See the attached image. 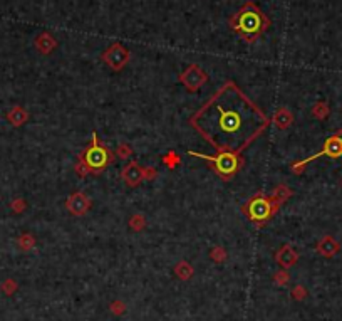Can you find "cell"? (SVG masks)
<instances>
[{
	"label": "cell",
	"instance_id": "1",
	"mask_svg": "<svg viewBox=\"0 0 342 321\" xmlns=\"http://www.w3.org/2000/svg\"><path fill=\"white\" fill-rule=\"evenodd\" d=\"M190 126L217 152H245L272 119L233 81H227L190 118Z\"/></svg>",
	"mask_w": 342,
	"mask_h": 321
},
{
	"label": "cell",
	"instance_id": "2",
	"mask_svg": "<svg viewBox=\"0 0 342 321\" xmlns=\"http://www.w3.org/2000/svg\"><path fill=\"white\" fill-rule=\"evenodd\" d=\"M294 195L292 188H288L285 183H280L274 188V192L265 195V193H257L252 199H248L245 204L242 205L240 210L242 214L247 217L248 222H252L253 226L258 229L265 227L267 222L272 220L279 209L288 199Z\"/></svg>",
	"mask_w": 342,
	"mask_h": 321
},
{
	"label": "cell",
	"instance_id": "3",
	"mask_svg": "<svg viewBox=\"0 0 342 321\" xmlns=\"http://www.w3.org/2000/svg\"><path fill=\"white\" fill-rule=\"evenodd\" d=\"M113 162H114V153L106 145H102L99 138H97V133L92 131L89 145L81 152L77 158L76 174L79 177L99 175Z\"/></svg>",
	"mask_w": 342,
	"mask_h": 321
},
{
	"label": "cell",
	"instance_id": "4",
	"mask_svg": "<svg viewBox=\"0 0 342 321\" xmlns=\"http://www.w3.org/2000/svg\"><path fill=\"white\" fill-rule=\"evenodd\" d=\"M269 19L257 5L248 2L230 19V27L245 39L247 42H253L260 34H264L269 27Z\"/></svg>",
	"mask_w": 342,
	"mask_h": 321
},
{
	"label": "cell",
	"instance_id": "5",
	"mask_svg": "<svg viewBox=\"0 0 342 321\" xmlns=\"http://www.w3.org/2000/svg\"><path fill=\"white\" fill-rule=\"evenodd\" d=\"M188 155L196 158L205 160L206 165L210 167L222 180L228 182L239 174L243 168L245 158H243V152L235 150V152H217L215 155H205L198 152H188Z\"/></svg>",
	"mask_w": 342,
	"mask_h": 321
},
{
	"label": "cell",
	"instance_id": "6",
	"mask_svg": "<svg viewBox=\"0 0 342 321\" xmlns=\"http://www.w3.org/2000/svg\"><path fill=\"white\" fill-rule=\"evenodd\" d=\"M321 157H329V158H339L342 157V130H337L335 133H332L329 138L324 141L322 150L317 152L315 155H312L309 158L299 160V162L292 163V170L295 174H302V170L314 160L321 158Z\"/></svg>",
	"mask_w": 342,
	"mask_h": 321
},
{
	"label": "cell",
	"instance_id": "7",
	"mask_svg": "<svg viewBox=\"0 0 342 321\" xmlns=\"http://www.w3.org/2000/svg\"><path fill=\"white\" fill-rule=\"evenodd\" d=\"M151 177H154V170L143 168L140 163L135 162V160H131L129 163H126L124 168L121 170V179L124 180L127 187H136V185H140L143 180L151 179Z\"/></svg>",
	"mask_w": 342,
	"mask_h": 321
},
{
	"label": "cell",
	"instance_id": "8",
	"mask_svg": "<svg viewBox=\"0 0 342 321\" xmlns=\"http://www.w3.org/2000/svg\"><path fill=\"white\" fill-rule=\"evenodd\" d=\"M206 74L201 69L200 66H190L188 69H185L181 74H179V81L190 91H198L203 84L206 83Z\"/></svg>",
	"mask_w": 342,
	"mask_h": 321
},
{
	"label": "cell",
	"instance_id": "9",
	"mask_svg": "<svg viewBox=\"0 0 342 321\" xmlns=\"http://www.w3.org/2000/svg\"><path fill=\"white\" fill-rule=\"evenodd\" d=\"M129 59V53L121 44H113L106 53L102 54V61L111 67L113 71L123 69V66Z\"/></svg>",
	"mask_w": 342,
	"mask_h": 321
},
{
	"label": "cell",
	"instance_id": "10",
	"mask_svg": "<svg viewBox=\"0 0 342 321\" xmlns=\"http://www.w3.org/2000/svg\"><path fill=\"white\" fill-rule=\"evenodd\" d=\"M91 205H92L91 199L83 192H74L66 200V209L69 210V214L76 217H83L84 214H88Z\"/></svg>",
	"mask_w": 342,
	"mask_h": 321
},
{
	"label": "cell",
	"instance_id": "11",
	"mask_svg": "<svg viewBox=\"0 0 342 321\" xmlns=\"http://www.w3.org/2000/svg\"><path fill=\"white\" fill-rule=\"evenodd\" d=\"M315 251L324 257H334L340 251V244L332 236H324L315 245Z\"/></svg>",
	"mask_w": 342,
	"mask_h": 321
},
{
	"label": "cell",
	"instance_id": "12",
	"mask_svg": "<svg viewBox=\"0 0 342 321\" xmlns=\"http://www.w3.org/2000/svg\"><path fill=\"white\" fill-rule=\"evenodd\" d=\"M297 259H299L297 252H295V249L292 248V245H288V244L282 245L280 251L277 252V262H279V264L282 267H285V269L292 267L295 262H297Z\"/></svg>",
	"mask_w": 342,
	"mask_h": 321
},
{
	"label": "cell",
	"instance_id": "13",
	"mask_svg": "<svg viewBox=\"0 0 342 321\" xmlns=\"http://www.w3.org/2000/svg\"><path fill=\"white\" fill-rule=\"evenodd\" d=\"M272 121L277 125V128L287 130L288 126L294 123V114L288 111L287 108H280V110L275 113V116H274V119H272Z\"/></svg>",
	"mask_w": 342,
	"mask_h": 321
},
{
	"label": "cell",
	"instance_id": "14",
	"mask_svg": "<svg viewBox=\"0 0 342 321\" xmlns=\"http://www.w3.org/2000/svg\"><path fill=\"white\" fill-rule=\"evenodd\" d=\"M7 119L12 126H22L29 119V113L22 106H14L12 110L7 113Z\"/></svg>",
	"mask_w": 342,
	"mask_h": 321
},
{
	"label": "cell",
	"instance_id": "15",
	"mask_svg": "<svg viewBox=\"0 0 342 321\" xmlns=\"http://www.w3.org/2000/svg\"><path fill=\"white\" fill-rule=\"evenodd\" d=\"M312 113H314V116L315 118H319V119H324L329 114V106H327V103H324V101H321V103H317V105L314 106V110H312Z\"/></svg>",
	"mask_w": 342,
	"mask_h": 321
},
{
	"label": "cell",
	"instance_id": "16",
	"mask_svg": "<svg viewBox=\"0 0 342 321\" xmlns=\"http://www.w3.org/2000/svg\"><path fill=\"white\" fill-rule=\"evenodd\" d=\"M131 155H133V150H131V146H129V145H121V146L118 148V157L127 158V157H131Z\"/></svg>",
	"mask_w": 342,
	"mask_h": 321
}]
</instances>
